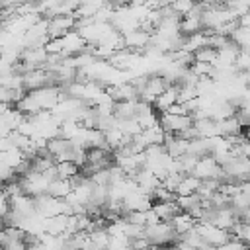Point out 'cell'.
I'll return each mask as SVG.
<instances>
[{
	"label": "cell",
	"mask_w": 250,
	"mask_h": 250,
	"mask_svg": "<svg viewBox=\"0 0 250 250\" xmlns=\"http://www.w3.org/2000/svg\"><path fill=\"white\" fill-rule=\"evenodd\" d=\"M143 234L152 246H166V244H176L180 240V234L172 229L170 221H158L154 225H146L143 229Z\"/></svg>",
	"instance_id": "obj_1"
},
{
	"label": "cell",
	"mask_w": 250,
	"mask_h": 250,
	"mask_svg": "<svg viewBox=\"0 0 250 250\" xmlns=\"http://www.w3.org/2000/svg\"><path fill=\"white\" fill-rule=\"evenodd\" d=\"M191 174L199 180H219L223 182L225 180V172H223V166L215 160V156L207 154V156H201L195 160V166L191 170Z\"/></svg>",
	"instance_id": "obj_2"
},
{
	"label": "cell",
	"mask_w": 250,
	"mask_h": 250,
	"mask_svg": "<svg viewBox=\"0 0 250 250\" xmlns=\"http://www.w3.org/2000/svg\"><path fill=\"white\" fill-rule=\"evenodd\" d=\"M195 230L199 232V236H201L207 244H211V246H215V248L232 238L230 230L219 229V227H215V225H211V223H207V221H197V223H195Z\"/></svg>",
	"instance_id": "obj_3"
},
{
	"label": "cell",
	"mask_w": 250,
	"mask_h": 250,
	"mask_svg": "<svg viewBox=\"0 0 250 250\" xmlns=\"http://www.w3.org/2000/svg\"><path fill=\"white\" fill-rule=\"evenodd\" d=\"M45 20H47V35L49 37H62L64 33L76 29V18H74V14L49 16Z\"/></svg>",
	"instance_id": "obj_4"
},
{
	"label": "cell",
	"mask_w": 250,
	"mask_h": 250,
	"mask_svg": "<svg viewBox=\"0 0 250 250\" xmlns=\"http://www.w3.org/2000/svg\"><path fill=\"white\" fill-rule=\"evenodd\" d=\"M166 88H168V82H166L158 72H150V74L146 76V82H145L143 90L139 92V100L152 105V102L156 100V96H160Z\"/></svg>",
	"instance_id": "obj_5"
},
{
	"label": "cell",
	"mask_w": 250,
	"mask_h": 250,
	"mask_svg": "<svg viewBox=\"0 0 250 250\" xmlns=\"http://www.w3.org/2000/svg\"><path fill=\"white\" fill-rule=\"evenodd\" d=\"M158 123L168 135H178L184 129H188L193 123V119H191V115H174V113L162 111V113H158Z\"/></svg>",
	"instance_id": "obj_6"
},
{
	"label": "cell",
	"mask_w": 250,
	"mask_h": 250,
	"mask_svg": "<svg viewBox=\"0 0 250 250\" xmlns=\"http://www.w3.org/2000/svg\"><path fill=\"white\" fill-rule=\"evenodd\" d=\"M29 94H31V98L37 102V105H39L43 111H51V109L59 104L61 88H59V86H43V88L31 90Z\"/></svg>",
	"instance_id": "obj_7"
},
{
	"label": "cell",
	"mask_w": 250,
	"mask_h": 250,
	"mask_svg": "<svg viewBox=\"0 0 250 250\" xmlns=\"http://www.w3.org/2000/svg\"><path fill=\"white\" fill-rule=\"evenodd\" d=\"M150 35H152V33H148V31H145V29H141V27L131 29V31H127V33H123L125 49H131V51H137V53H141V55H143L145 47L150 43Z\"/></svg>",
	"instance_id": "obj_8"
},
{
	"label": "cell",
	"mask_w": 250,
	"mask_h": 250,
	"mask_svg": "<svg viewBox=\"0 0 250 250\" xmlns=\"http://www.w3.org/2000/svg\"><path fill=\"white\" fill-rule=\"evenodd\" d=\"M61 43H62V53H64L66 57H74V55L84 53V51L88 49V43L84 41V37H82L76 29L64 33V35L61 37Z\"/></svg>",
	"instance_id": "obj_9"
},
{
	"label": "cell",
	"mask_w": 250,
	"mask_h": 250,
	"mask_svg": "<svg viewBox=\"0 0 250 250\" xmlns=\"http://www.w3.org/2000/svg\"><path fill=\"white\" fill-rule=\"evenodd\" d=\"M188 143H189V141L184 139V137H180V135H168V133H166L162 145H164L168 156H172V158H180L182 154L188 152Z\"/></svg>",
	"instance_id": "obj_10"
},
{
	"label": "cell",
	"mask_w": 250,
	"mask_h": 250,
	"mask_svg": "<svg viewBox=\"0 0 250 250\" xmlns=\"http://www.w3.org/2000/svg\"><path fill=\"white\" fill-rule=\"evenodd\" d=\"M178 102V86L176 84H170L160 96H156V100L152 102V107L158 111V113H162V111H166L172 104H176Z\"/></svg>",
	"instance_id": "obj_11"
},
{
	"label": "cell",
	"mask_w": 250,
	"mask_h": 250,
	"mask_svg": "<svg viewBox=\"0 0 250 250\" xmlns=\"http://www.w3.org/2000/svg\"><path fill=\"white\" fill-rule=\"evenodd\" d=\"M193 127L197 129L199 137H205V139L219 135V123L213 117H197V119H193Z\"/></svg>",
	"instance_id": "obj_12"
},
{
	"label": "cell",
	"mask_w": 250,
	"mask_h": 250,
	"mask_svg": "<svg viewBox=\"0 0 250 250\" xmlns=\"http://www.w3.org/2000/svg\"><path fill=\"white\" fill-rule=\"evenodd\" d=\"M219 123V135L221 137H234V135H242V123H240V119L236 117V113L234 115H230V117H225V119H221V121H217Z\"/></svg>",
	"instance_id": "obj_13"
},
{
	"label": "cell",
	"mask_w": 250,
	"mask_h": 250,
	"mask_svg": "<svg viewBox=\"0 0 250 250\" xmlns=\"http://www.w3.org/2000/svg\"><path fill=\"white\" fill-rule=\"evenodd\" d=\"M195 219L188 213V211H180V213H176L172 219H170V225H172V229L178 232V234H184V232H188V230H191L193 227H195Z\"/></svg>",
	"instance_id": "obj_14"
},
{
	"label": "cell",
	"mask_w": 250,
	"mask_h": 250,
	"mask_svg": "<svg viewBox=\"0 0 250 250\" xmlns=\"http://www.w3.org/2000/svg\"><path fill=\"white\" fill-rule=\"evenodd\" d=\"M152 211L156 213V217L160 219V221H170L176 213H180L182 209L178 207V203L176 201H156V203H152Z\"/></svg>",
	"instance_id": "obj_15"
},
{
	"label": "cell",
	"mask_w": 250,
	"mask_h": 250,
	"mask_svg": "<svg viewBox=\"0 0 250 250\" xmlns=\"http://www.w3.org/2000/svg\"><path fill=\"white\" fill-rule=\"evenodd\" d=\"M137 113V100H127V102H115L113 104V117L117 121L121 119H131Z\"/></svg>",
	"instance_id": "obj_16"
},
{
	"label": "cell",
	"mask_w": 250,
	"mask_h": 250,
	"mask_svg": "<svg viewBox=\"0 0 250 250\" xmlns=\"http://www.w3.org/2000/svg\"><path fill=\"white\" fill-rule=\"evenodd\" d=\"M55 174H57V178L72 180L74 176L80 174V166L72 160H57L55 162Z\"/></svg>",
	"instance_id": "obj_17"
},
{
	"label": "cell",
	"mask_w": 250,
	"mask_h": 250,
	"mask_svg": "<svg viewBox=\"0 0 250 250\" xmlns=\"http://www.w3.org/2000/svg\"><path fill=\"white\" fill-rule=\"evenodd\" d=\"M70 191H72V180H62V178L51 180L49 189H47V193L53 195V197H57V199H64Z\"/></svg>",
	"instance_id": "obj_18"
},
{
	"label": "cell",
	"mask_w": 250,
	"mask_h": 250,
	"mask_svg": "<svg viewBox=\"0 0 250 250\" xmlns=\"http://www.w3.org/2000/svg\"><path fill=\"white\" fill-rule=\"evenodd\" d=\"M164 137H166V131L160 127V123H156V125L141 131V139H143V143L146 146L148 145H162L164 143Z\"/></svg>",
	"instance_id": "obj_19"
},
{
	"label": "cell",
	"mask_w": 250,
	"mask_h": 250,
	"mask_svg": "<svg viewBox=\"0 0 250 250\" xmlns=\"http://www.w3.org/2000/svg\"><path fill=\"white\" fill-rule=\"evenodd\" d=\"M199 184H201V180L195 178L193 174H184L182 180H180V184H178V188H176V195H189V193H195L197 188H199Z\"/></svg>",
	"instance_id": "obj_20"
},
{
	"label": "cell",
	"mask_w": 250,
	"mask_h": 250,
	"mask_svg": "<svg viewBox=\"0 0 250 250\" xmlns=\"http://www.w3.org/2000/svg\"><path fill=\"white\" fill-rule=\"evenodd\" d=\"M215 59H217V49L211 47V45H203V47H199L197 51H193V61H201V62H211V64H215Z\"/></svg>",
	"instance_id": "obj_21"
},
{
	"label": "cell",
	"mask_w": 250,
	"mask_h": 250,
	"mask_svg": "<svg viewBox=\"0 0 250 250\" xmlns=\"http://www.w3.org/2000/svg\"><path fill=\"white\" fill-rule=\"evenodd\" d=\"M197 4V0H174L172 4H168L170 6V10L178 16V18H184L188 12H191V8Z\"/></svg>",
	"instance_id": "obj_22"
},
{
	"label": "cell",
	"mask_w": 250,
	"mask_h": 250,
	"mask_svg": "<svg viewBox=\"0 0 250 250\" xmlns=\"http://www.w3.org/2000/svg\"><path fill=\"white\" fill-rule=\"evenodd\" d=\"M189 70L197 76V78H201V76H213V72H215V66L211 64V62H201V61H193L191 64H189Z\"/></svg>",
	"instance_id": "obj_23"
},
{
	"label": "cell",
	"mask_w": 250,
	"mask_h": 250,
	"mask_svg": "<svg viewBox=\"0 0 250 250\" xmlns=\"http://www.w3.org/2000/svg\"><path fill=\"white\" fill-rule=\"evenodd\" d=\"M150 199H152V203H156V201H174V199H176V193L170 191L168 188H164L162 184H158V186L152 189Z\"/></svg>",
	"instance_id": "obj_24"
},
{
	"label": "cell",
	"mask_w": 250,
	"mask_h": 250,
	"mask_svg": "<svg viewBox=\"0 0 250 250\" xmlns=\"http://www.w3.org/2000/svg\"><path fill=\"white\" fill-rule=\"evenodd\" d=\"M234 68L238 72H250V53L246 49H238L236 61H234Z\"/></svg>",
	"instance_id": "obj_25"
},
{
	"label": "cell",
	"mask_w": 250,
	"mask_h": 250,
	"mask_svg": "<svg viewBox=\"0 0 250 250\" xmlns=\"http://www.w3.org/2000/svg\"><path fill=\"white\" fill-rule=\"evenodd\" d=\"M166 113H174V115H189V113H188V109H186V105H184V104H180V102L172 104V105L166 109Z\"/></svg>",
	"instance_id": "obj_26"
},
{
	"label": "cell",
	"mask_w": 250,
	"mask_h": 250,
	"mask_svg": "<svg viewBox=\"0 0 250 250\" xmlns=\"http://www.w3.org/2000/svg\"><path fill=\"white\" fill-rule=\"evenodd\" d=\"M238 25L240 27H244V29H248L250 31V10L246 12V14H242L240 18H238Z\"/></svg>",
	"instance_id": "obj_27"
},
{
	"label": "cell",
	"mask_w": 250,
	"mask_h": 250,
	"mask_svg": "<svg viewBox=\"0 0 250 250\" xmlns=\"http://www.w3.org/2000/svg\"><path fill=\"white\" fill-rule=\"evenodd\" d=\"M240 2H244V4H248V6H250V0H240Z\"/></svg>",
	"instance_id": "obj_28"
},
{
	"label": "cell",
	"mask_w": 250,
	"mask_h": 250,
	"mask_svg": "<svg viewBox=\"0 0 250 250\" xmlns=\"http://www.w3.org/2000/svg\"><path fill=\"white\" fill-rule=\"evenodd\" d=\"M2 229H4V227H2V221H0V230H2Z\"/></svg>",
	"instance_id": "obj_29"
}]
</instances>
